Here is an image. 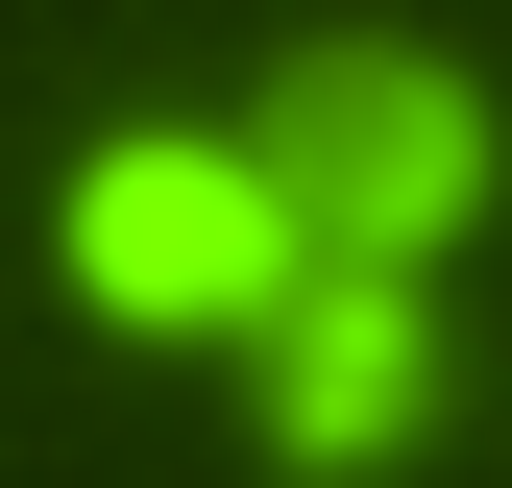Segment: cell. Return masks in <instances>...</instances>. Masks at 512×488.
Instances as JSON below:
<instances>
[{"instance_id":"obj_1","label":"cell","mask_w":512,"mask_h":488,"mask_svg":"<svg viewBox=\"0 0 512 488\" xmlns=\"http://www.w3.org/2000/svg\"><path fill=\"white\" fill-rule=\"evenodd\" d=\"M244 147H269L293 244H342V269H464L512 220V98L439 25H317L293 74L244 98Z\"/></svg>"},{"instance_id":"obj_2","label":"cell","mask_w":512,"mask_h":488,"mask_svg":"<svg viewBox=\"0 0 512 488\" xmlns=\"http://www.w3.org/2000/svg\"><path fill=\"white\" fill-rule=\"evenodd\" d=\"M49 293H74L98 342H220L244 366V318L293 293V196H269V147L244 122H98L74 171H49Z\"/></svg>"},{"instance_id":"obj_3","label":"cell","mask_w":512,"mask_h":488,"mask_svg":"<svg viewBox=\"0 0 512 488\" xmlns=\"http://www.w3.org/2000/svg\"><path fill=\"white\" fill-rule=\"evenodd\" d=\"M464 269H342V244H293V293L244 318V415H269L293 488H415L464 440Z\"/></svg>"}]
</instances>
